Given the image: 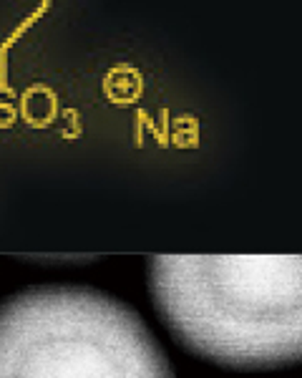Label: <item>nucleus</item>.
<instances>
[{"instance_id":"obj_1","label":"nucleus","mask_w":302,"mask_h":378,"mask_svg":"<svg viewBox=\"0 0 302 378\" xmlns=\"http://www.w3.org/2000/svg\"><path fill=\"white\" fill-rule=\"evenodd\" d=\"M300 255H159L149 260L156 313L174 338L240 370L290 366L302 351Z\"/></svg>"},{"instance_id":"obj_2","label":"nucleus","mask_w":302,"mask_h":378,"mask_svg":"<svg viewBox=\"0 0 302 378\" xmlns=\"http://www.w3.org/2000/svg\"><path fill=\"white\" fill-rule=\"evenodd\" d=\"M0 378H174L134 308L78 285H36L0 303Z\"/></svg>"}]
</instances>
